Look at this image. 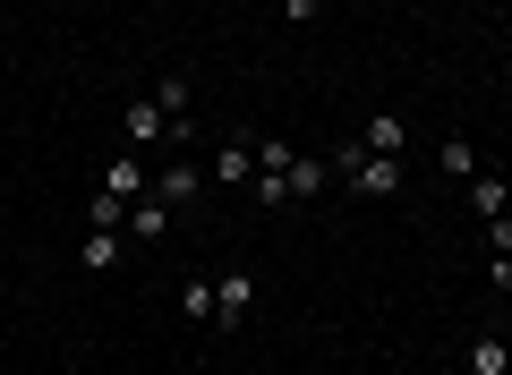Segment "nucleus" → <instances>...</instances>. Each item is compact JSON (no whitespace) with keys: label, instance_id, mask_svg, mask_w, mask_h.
<instances>
[{"label":"nucleus","instance_id":"1","mask_svg":"<svg viewBox=\"0 0 512 375\" xmlns=\"http://www.w3.org/2000/svg\"><path fill=\"white\" fill-rule=\"evenodd\" d=\"M248 307H256V273H214V333H239L248 324Z\"/></svg>","mask_w":512,"mask_h":375},{"label":"nucleus","instance_id":"2","mask_svg":"<svg viewBox=\"0 0 512 375\" xmlns=\"http://www.w3.org/2000/svg\"><path fill=\"white\" fill-rule=\"evenodd\" d=\"M393 188H402V154H367L350 171V197H393Z\"/></svg>","mask_w":512,"mask_h":375},{"label":"nucleus","instance_id":"3","mask_svg":"<svg viewBox=\"0 0 512 375\" xmlns=\"http://www.w3.org/2000/svg\"><path fill=\"white\" fill-rule=\"evenodd\" d=\"M120 128H128V145H154V137H171V111L146 94V103H128V111H120Z\"/></svg>","mask_w":512,"mask_h":375},{"label":"nucleus","instance_id":"4","mask_svg":"<svg viewBox=\"0 0 512 375\" xmlns=\"http://www.w3.org/2000/svg\"><path fill=\"white\" fill-rule=\"evenodd\" d=\"M103 188H111V197H120V205H137V197H146V188H154V179H146V162H137V154H111Z\"/></svg>","mask_w":512,"mask_h":375},{"label":"nucleus","instance_id":"5","mask_svg":"<svg viewBox=\"0 0 512 375\" xmlns=\"http://www.w3.org/2000/svg\"><path fill=\"white\" fill-rule=\"evenodd\" d=\"M197 188H205V171H197V162H171V171L146 188V197H163V205H197Z\"/></svg>","mask_w":512,"mask_h":375},{"label":"nucleus","instance_id":"6","mask_svg":"<svg viewBox=\"0 0 512 375\" xmlns=\"http://www.w3.org/2000/svg\"><path fill=\"white\" fill-rule=\"evenodd\" d=\"M214 179H222V188H239V179H256V145H214Z\"/></svg>","mask_w":512,"mask_h":375},{"label":"nucleus","instance_id":"7","mask_svg":"<svg viewBox=\"0 0 512 375\" xmlns=\"http://www.w3.org/2000/svg\"><path fill=\"white\" fill-rule=\"evenodd\" d=\"M128 231H137V239L154 248V239L171 231V205H163V197H137V205H128Z\"/></svg>","mask_w":512,"mask_h":375},{"label":"nucleus","instance_id":"8","mask_svg":"<svg viewBox=\"0 0 512 375\" xmlns=\"http://www.w3.org/2000/svg\"><path fill=\"white\" fill-rule=\"evenodd\" d=\"M470 214H487V222H495V214H512V188H504L495 171H478V179H470Z\"/></svg>","mask_w":512,"mask_h":375},{"label":"nucleus","instance_id":"9","mask_svg":"<svg viewBox=\"0 0 512 375\" xmlns=\"http://www.w3.org/2000/svg\"><path fill=\"white\" fill-rule=\"evenodd\" d=\"M470 375H512V341L478 333V341H470Z\"/></svg>","mask_w":512,"mask_h":375},{"label":"nucleus","instance_id":"10","mask_svg":"<svg viewBox=\"0 0 512 375\" xmlns=\"http://www.w3.org/2000/svg\"><path fill=\"white\" fill-rule=\"evenodd\" d=\"M359 145H367V154H402V145H410V120H367Z\"/></svg>","mask_w":512,"mask_h":375},{"label":"nucleus","instance_id":"11","mask_svg":"<svg viewBox=\"0 0 512 375\" xmlns=\"http://www.w3.org/2000/svg\"><path fill=\"white\" fill-rule=\"evenodd\" d=\"M77 265H86V273H111V265H120V239H111V231H86V248H77Z\"/></svg>","mask_w":512,"mask_h":375},{"label":"nucleus","instance_id":"12","mask_svg":"<svg viewBox=\"0 0 512 375\" xmlns=\"http://www.w3.org/2000/svg\"><path fill=\"white\" fill-rule=\"evenodd\" d=\"M436 162H444V179H478V145H470V137H444Z\"/></svg>","mask_w":512,"mask_h":375},{"label":"nucleus","instance_id":"13","mask_svg":"<svg viewBox=\"0 0 512 375\" xmlns=\"http://www.w3.org/2000/svg\"><path fill=\"white\" fill-rule=\"evenodd\" d=\"M282 179H291V197H325L333 162H291V171H282Z\"/></svg>","mask_w":512,"mask_h":375},{"label":"nucleus","instance_id":"14","mask_svg":"<svg viewBox=\"0 0 512 375\" xmlns=\"http://www.w3.org/2000/svg\"><path fill=\"white\" fill-rule=\"evenodd\" d=\"M120 214H128V205L111 197V188H94V205H86V231H120Z\"/></svg>","mask_w":512,"mask_h":375},{"label":"nucleus","instance_id":"15","mask_svg":"<svg viewBox=\"0 0 512 375\" xmlns=\"http://www.w3.org/2000/svg\"><path fill=\"white\" fill-rule=\"evenodd\" d=\"M180 316H188V324H214V282H188V290H180Z\"/></svg>","mask_w":512,"mask_h":375},{"label":"nucleus","instance_id":"16","mask_svg":"<svg viewBox=\"0 0 512 375\" xmlns=\"http://www.w3.org/2000/svg\"><path fill=\"white\" fill-rule=\"evenodd\" d=\"M325 162H333V179H350V171H359V162H367V145H359V137H342V145H333Z\"/></svg>","mask_w":512,"mask_h":375},{"label":"nucleus","instance_id":"17","mask_svg":"<svg viewBox=\"0 0 512 375\" xmlns=\"http://www.w3.org/2000/svg\"><path fill=\"white\" fill-rule=\"evenodd\" d=\"M256 205H291V179H282V171H256Z\"/></svg>","mask_w":512,"mask_h":375},{"label":"nucleus","instance_id":"18","mask_svg":"<svg viewBox=\"0 0 512 375\" xmlns=\"http://www.w3.org/2000/svg\"><path fill=\"white\" fill-rule=\"evenodd\" d=\"M291 162H299V154H291L282 137H265V145H256V171H291Z\"/></svg>","mask_w":512,"mask_h":375},{"label":"nucleus","instance_id":"19","mask_svg":"<svg viewBox=\"0 0 512 375\" xmlns=\"http://www.w3.org/2000/svg\"><path fill=\"white\" fill-rule=\"evenodd\" d=\"M154 103H163L171 120H180V111H188V77H163V86H154Z\"/></svg>","mask_w":512,"mask_h":375},{"label":"nucleus","instance_id":"20","mask_svg":"<svg viewBox=\"0 0 512 375\" xmlns=\"http://www.w3.org/2000/svg\"><path fill=\"white\" fill-rule=\"evenodd\" d=\"M487 239H495V256H512V214H495V222H487Z\"/></svg>","mask_w":512,"mask_h":375},{"label":"nucleus","instance_id":"21","mask_svg":"<svg viewBox=\"0 0 512 375\" xmlns=\"http://www.w3.org/2000/svg\"><path fill=\"white\" fill-rule=\"evenodd\" d=\"M504 299H512V290H504Z\"/></svg>","mask_w":512,"mask_h":375}]
</instances>
